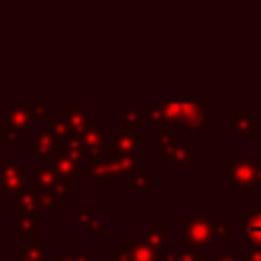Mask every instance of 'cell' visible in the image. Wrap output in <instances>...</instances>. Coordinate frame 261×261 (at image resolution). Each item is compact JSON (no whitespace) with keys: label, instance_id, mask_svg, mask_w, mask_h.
I'll return each mask as SVG.
<instances>
[{"label":"cell","instance_id":"cell-35","mask_svg":"<svg viewBox=\"0 0 261 261\" xmlns=\"http://www.w3.org/2000/svg\"><path fill=\"white\" fill-rule=\"evenodd\" d=\"M173 253H175V251H173ZM173 253H171V259H169V261H173Z\"/></svg>","mask_w":261,"mask_h":261},{"label":"cell","instance_id":"cell-34","mask_svg":"<svg viewBox=\"0 0 261 261\" xmlns=\"http://www.w3.org/2000/svg\"><path fill=\"white\" fill-rule=\"evenodd\" d=\"M8 230V222H0V234H4Z\"/></svg>","mask_w":261,"mask_h":261},{"label":"cell","instance_id":"cell-4","mask_svg":"<svg viewBox=\"0 0 261 261\" xmlns=\"http://www.w3.org/2000/svg\"><path fill=\"white\" fill-rule=\"evenodd\" d=\"M222 173L230 177V181L249 196H255L261 186V157H239L232 159L230 165L222 167Z\"/></svg>","mask_w":261,"mask_h":261},{"label":"cell","instance_id":"cell-38","mask_svg":"<svg viewBox=\"0 0 261 261\" xmlns=\"http://www.w3.org/2000/svg\"><path fill=\"white\" fill-rule=\"evenodd\" d=\"M208 261H210V259H208Z\"/></svg>","mask_w":261,"mask_h":261},{"label":"cell","instance_id":"cell-10","mask_svg":"<svg viewBox=\"0 0 261 261\" xmlns=\"http://www.w3.org/2000/svg\"><path fill=\"white\" fill-rule=\"evenodd\" d=\"M45 167L51 169V171H55L59 177H63L65 181H71V184H73V179L82 173V167H80L77 161H73V159H69V157H65V155H59V153L49 155V157L45 159Z\"/></svg>","mask_w":261,"mask_h":261},{"label":"cell","instance_id":"cell-8","mask_svg":"<svg viewBox=\"0 0 261 261\" xmlns=\"http://www.w3.org/2000/svg\"><path fill=\"white\" fill-rule=\"evenodd\" d=\"M239 237L251 247H261V204H253L239 218Z\"/></svg>","mask_w":261,"mask_h":261},{"label":"cell","instance_id":"cell-14","mask_svg":"<svg viewBox=\"0 0 261 261\" xmlns=\"http://www.w3.org/2000/svg\"><path fill=\"white\" fill-rule=\"evenodd\" d=\"M139 243L151 249H165V239H167V226L165 222H149L145 230H141L139 234Z\"/></svg>","mask_w":261,"mask_h":261},{"label":"cell","instance_id":"cell-29","mask_svg":"<svg viewBox=\"0 0 261 261\" xmlns=\"http://www.w3.org/2000/svg\"><path fill=\"white\" fill-rule=\"evenodd\" d=\"M173 261H208V259H204L202 251H198V249L181 247L179 251L173 253Z\"/></svg>","mask_w":261,"mask_h":261},{"label":"cell","instance_id":"cell-25","mask_svg":"<svg viewBox=\"0 0 261 261\" xmlns=\"http://www.w3.org/2000/svg\"><path fill=\"white\" fill-rule=\"evenodd\" d=\"M139 161L137 157H118L114 159V175L116 177H133L139 169Z\"/></svg>","mask_w":261,"mask_h":261},{"label":"cell","instance_id":"cell-23","mask_svg":"<svg viewBox=\"0 0 261 261\" xmlns=\"http://www.w3.org/2000/svg\"><path fill=\"white\" fill-rule=\"evenodd\" d=\"M230 128H232V133H230V137L232 139H239V137H245V135H249L251 130H255L257 128V120H253L249 114H245V112H232L230 114Z\"/></svg>","mask_w":261,"mask_h":261},{"label":"cell","instance_id":"cell-27","mask_svg":"<svg viewBox=\"0 0 261 261\" xmlns=\"http://www.w3.org/2000/svg\"><path fill=\"white\" fill-rule=\"evenodd\" d=\"M18 261H47L45 259V247L35 241V243H29L20 253H18Z\"/></svg>","mask_w":261,"mask_h":261},{"label":"cell","instance_id":"cell-28","mask_svg":"<svg viewBox=\"0 0 261 261\" xmlns=\"http://www.w3.org/2000/svg\"><path fill=\"white\" fill-rule=\"evenodd\" d=\"M53 259L55 261H92V255L88 251H61V249H55L53 253Z\"/></svg>","mask_w":261,"mask_h":261},{"label":"cell","instance_id":"cell-13","mask_svg":"<svg viewBox=\"0 0 261 261\" xmlns=\"http://www.w3.org/2000/svg\"><path fill=\"white\" fill-rule=\"evenodd\" d=\"M35 177H37V184H39L41 188L53 190V192H57V194H61V196H67L69 190H71V181H65L63 177H59L55 171L47 169L45 165L35 171Z\"/></svg>","mask_w":261,"mask_h":261},{"label":"cell","instance_id":"cell-16","mask_svg":"<svg viewBox=\"0 0 261 261\" xmlns=\"http://www.w3.org/2000/svg\"><path fill=\"white\" fill-rule=\"evenodd\" d=\"M45 133L51 135L53 139H63V141L69 139V137H73V130L67 124L63 110H55L53 116L49 120H45Z\"/></svg>","mask_w":261,"mask_h":261},{"label":"cell","instance_id":"cell-37","mask_svg":"<svg viewBox=\"0 0 261 261\" xmlns=\"http://www.w3.org/2000/svg\"><path fill=\"white\" fill-rule=\"evenodd\" d=\"M259 118H261V112H259Z\"/></svg>","mask_w":261,"mask_h":261},{"label":"cell","instance_id":"cell-11","mask_svg":"<svg viewBox=\"0 0 261 261\" xmlns=\"http://www.w3.org/2000/svg\"><path fill=\"white\" fill-rule=\"evenodd\" d=\"M61 110H63L65 120H67V124L71 126L73 135L82 137V135L88 130L90 122H92V118H90V114L86 112V108L82 106V102H65Z\"/></svg>","mask_w":261,"mask_h":261},{"label":"cell","instance_id":"cell-36","mask_svg":"<svg viewBox=\"0 0 261 261\" xmlns=\"http://www.w3.org/2000/svg\"><path fill=\"white\" fill-rule=\"evenodd\" d=\"M49 261H55V259H49Z\"/></svg>","mask_w":261,"mask_h":261},{"label":"cell","instance_id":"cell-6","mask_svg":"<svg viewBox=\"0 0 261 261\" xmlns=\"http://www.w3.org/2000/svg\"><path fill=\"white\" fill-rule=\"evenodd\" d=\"M110 135L112 128H102L100 120L92 118L88 130L82 135V143H84V157L88 159H102V151L108 147L110 149Z\"/></svg>","mask_w":261,"mask_h":261},{"label":"cell","instance_id":"cell-18","mask_svg":"<svg viewBox=\"0 0 261 261\" xmlns=\"http://www.w3.org/2000/svg\"><path fill=\"white\" fill-rule=\"evenodd\" d=\"M16 206H18V214H27L31 218H35L37 212H41L39 196L35 194V190H31L27 186L16 194Z\"/></svg>","mask_w":261,"mask_h":261},{"label":"cell","instance_id":"cell-2","mask_svg":"<svg viewBox=\"0 0 261 261\" xmlns=\"http://www.w3.org/2000/svg\"><path fill=\"white\" fill-rule=\"evenodd\" d=\"M214 226L216 222L212 220L210 214H192L186 216L181 222H175L173 226V239L181 243L184 247H192L198 251H204L210 247L214 239Z\"/></svg>","mask_w":261,"mask_h":261},{"label":"cell","instance_id":"cell-7","mask_svg":"<svg viewBox=\"0 0 261 261\" xmlns=\"http://www.w3.org/2000/svg\"><path fill=\"white\" fill-rule=\"evenodd\" d=\"M24 167L10 159V157H0V190L6 194H18L24 188Z\"/></svg>","mask_w":261,"mask_h":261},{"label":"cell","instance_id":"cell-24","mask_svg":"<svg viewBox=\"0 0 261 261\" xmlns=\"http://www.w3.org/2000/svg\"><path fill=\"white\" fill-rule=\"evenodd\" d=\"M16 239L22 241V243H35L37 241V222H35V218H31L27 214H18Z\"/></svg>","mask_w":261,"mask_h":261},{"label":"cell","instance_id":"cell-19","mask_svg":"<svg viewBox=\"0 0 261 261\" xmlns=\"http://www.w3.org/2000/svg\"><path fill=\"white\" fill-rule=\"evenodd\" d=\"M73 222L75 224H82V228L92 230V232H100L102 230V216L92 210V204H84L73 214Z\"/></svg>","mask_w":261,"mask_h":261},{"label":"cell","instance_id":"cell-22","mask_svg":"<svg viewBox=\"0 0 261 261\" xmlns=\"http://www.w3.org/2000/svg\"><path fill=\"white\" fill-rule=\"evenodd\" d=\"M24 145H27L31 151H35L39 157H45V159L55 153V139H53L51 135H47L45 130H41L35 139H27Z\"/></svg>","mask_w":261,"mask_h":261},{"label":"cell","instance_id":"cell-15","mask_svg":"<svg viewBox=\"0 0 261 261\" xmlns=\"http://www.w3.org/2000/svg\"><path fill=\"white\" fill-rule=\"evenodd\" d=\"M163 159H165L167 167H192L194 165V151L186 143L175 141Z\"/></svg>","mask_w":261,"mask_h":261},{"label":"cell","instance_id":"cell-30","mask_svg":"<svg viewBox=\"0 0 261 261\" xmlns=\"http://www.w3.org/2000/svg\"><path fill=\"white\" fill-rule=\"evenodd\" d=\"M27 106H29V114H31L33 124H37L45 114V104L43 102H27Z\"/></svg>","mask_w":261,"mask_h":261},{"label":"cell","instance_id":"cell-1","mask_svg":"<svg viewBox=\"0 0 261 261\" xmlns=\"http://www.w3.org/2000/svg\"><path fill=\"white\" fill-rule=\"evenodd\" d=\"M212 112L210 102H155L143 110V120L155 133L161 128H200Z\"/></svg>","mask_w":261,"mask_h":261},{"label":"cell","instance_id":"cell-32","mask_svg":"<svg viewBox=\"0 0 261 261\" xmlns=\"http://www.w3.org/2000/svg\"><path fill=\"white\" fill-rule=\"evenodd\" d=\"M241 261H261V247H249L245 251H239Z\"/></svg>","mask_w":261,"mask_h":261},{"label":"cell","instance_id":"cell-5","mask_svg":"<svg viewBox=\"0 0 261 261\" xmlns=\"http://www.w3.org/2000/svg\"><path fill=\"white\" fill-rule=\"evenodd\" d=\"M173 251L167 249H151L141 243L120 241L116 249L108 253L110 261H169Z\"/></svg>","mask_w":261,"mask_h":261},{"label":"cell","instance_id":"cell-3","mask_svg":"<svg viewBox=\"0 0 261 261\" xmlns=\"http://www.w3.org/2000/svg\"><path fill=\"white\" fill-rule=\"evenodd\" d=\"M33 126L27 102H12L6 110H0V139H4L10 149H16L18 141H27Z\"/></svg>","mask_w":261,"mask_h":261},{"label":"cell","instance_id":"cell-26","mask_svg":"<svg viewBox=\"0 0 261 261\" xmlns=\"http://www.w3.org/2000/svg\"><path fill=\"white\" fill-rule=\"evenodd\" d=\"M175 128H161L157 130V149L155 155L157 157H165V153L171 149V145L175 143Z\"/></svg>","mask_w":261,"mask_h":261},{"label":"cell","instance_id":"cell-20","mask_svg":"<svg viewBox=\"0 0 261 261\" xmlns=\"http://www.w3.org/2000/svg\"><path fill=\"white\" fill-rule=\"evenodd\" d=\"M157 184V177L145 167V165H141L139 169H137V173L130 177V181H128V194H141V192H147L149 188H153Z\"/></svg>","mask_w":261,"mask_h":261},{"label":"cell","instance_id":"cell-21","mask_svg":"<svg viewBox=\"0 0 261 261\" xmlns=\"http://www.w3.org/2000/svg\"><path fill=\"white\" fill-rule=\"evenodd\" d=\"M139 122H143V110H139L137 102H130L126 106V110L120 112V120H118V130H126V133H137Z\"/></svg>","mask_w":261,"mask_h":261},{"label":"cell","instance_id":"cell-17","mask_svg":"<svg viewBox=\"0 0 261 261\" xmlns=\"http://www.w3.org/2000/svg\"><path fill=\"white\" fill-rule=\"evenodd\" d=\"M55 153H59V155H65V157H69V159H73V161H82L84 159V143H82V137H77V135H73V137H69V139H55Z\"/></svg>","mask_w":261,"mask_h":261},{"label":"cell","instance_id":"cell-9","mask_svg":"<svg viewBox=\"0 0 261 261\" xmlns=\"http://www.w3.org/2000/svg\"><path fill=\"white\" fill-rule=\"evenodd\" d=\"M139 151V137L137 133H126V130H114L110 135V157H137Z\"/></svg>","mask_w":261,"mask_h":261},{"label":"cell","instance_id":"cell-33","mask_svg":"<svg viewBox=\"0 0 261 261\" xmlns=\"http://www.w3.org/2000/svg\"><path fill=\"white\" fill-rule=\"evenodd\" d=\"M210 261H241L239 259V253H226V251H214L212 253V259Z\"/></svg>","mask_w":261,"mask_h":261},{"label":"cell","instance_id":"cell-12","mask_svg":"<svg viewBox=\"0 0 261 261\" xmlns=\"http://www.w3.org/2000/svg\"><path fill=\"white\" fill-rule=\"evenodd\" d=\"M82 175L90 177L94 186H108L112 175H114V159L112 157H102L94 161L88 167H82Z\"/></svg>","mask_w":261,"mask_h":261},{"label":"cell","instance_id":"cell-31","mask_svg":"<svg viewBox=\"0 0 261 261\" xmlns=\"http://www.w3.org/2000/svg\"><path fill=\"white\" fill-rule=\"evenodd\" d=\"M214 237L220 241H230L232 239V230H230V222H218L214 226Z\"/></svg>","mask_w":261,"mask_h":261}]
</instances>
